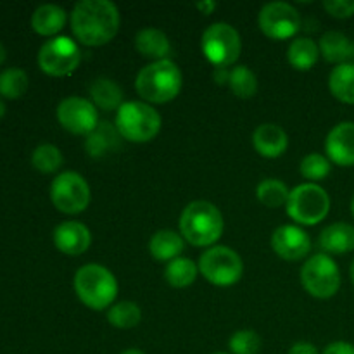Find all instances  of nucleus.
I'll return each instance as SVG.
<instances>
[{
	"label": "nucleus",
	"instance_id": "1",
	"mask_svg": "<svg viewBox=\"0 0 354 354\" xmlns=\"http://www.w3.org/2000/svg\"><path fill=\"white\" fill-rule=\"evenodd\" d=\"M69 23L80 44L102 47L118 35L121 16L116 3L109 0H82L73 7Z\"/></svg>",
	"mask_w": 354,
	"mask_h": 354
},
{
	"label": "nucleus",
	"instance_id": "2",
	"mask_svg": "<svg viewBox=\"0 0 354 354\" xmlns=\"http://www.w3.org/2000/svg\"><path fill=\"white\" fill-rule=\"evenodd\" d=\"M223 214L207 201L187 204L180 216V235L196 248H213L223 235Z\"/></svg>",
	"mask_w": 354,
	"mask_h": 354
},
{
	"label": "nucleus",
	"instance_id": "3",
	"mask_svg": "<svg viewBox=\"0 0 354 354\" xmlns=\"http://www.w3.org/2000/svg\"><path fill=\"white\" fill-rule=\"evenodd\" d=\"M183 76L171 59L149 62L135 78V90L147 104L171 102L182 92Z\"/></svg>",
	"mask_w": 354,
	"mask_h": 354
},
{
	"label": "nucleus",
	"instance_id": "4",
	"mask_svg": "<svg viewBox=\"0 0 354 354\" xmlns=\"http://www.w3.org/2000/svg\"><path fill=\"white\" fill-rule=\"evenodd\" d=\"M75 292L86 308L93 311L109 310L118 296V280L109 268L97 263L76 270Z\"/></svg>",
	"mask_w": 354,
	"mask_h": 354
},
{
	"label": "nucleus",
	"instance_id": "5",
	"mask_svg": "<svg viewBox=\"0 0 354 354\" xmlns=\"http://www.w3.org/2000/svg\"><path fill=\"white\" fill-rule=\"evenodd\" d=\"M114 124H116L123 140L133 142V144H145V142H151L152 138L158 137L162 120L161 114L151 104L130 100L116 111Z\"/></svg>",
	"mask_w": 354,
	"mask_h": 354
},
{
	"label": "nucleus",
	"instance_id": "6",
	"mask_svg": "<svg viewBox=\"0 0 354 354\" xmlns=\"http://www.w3.org/2000/svg\"><path fill=\"white\" fill-rule=\"evenodd\" d=\"M286 211L297 225L313 227L327 218L330 211V197L318 183H303L290 190Z\"/></svg>",
	"mask_w": 354,
	"mask_h": 354
},
{
	"label": "nucleus",
	"instance_id": "7",
	"mask_svg": "<svg viewBox=\"0 0 354 354\" xmlns=\"http://www.w3.org/2000/svg\"><path fill=\"white\" fill-rule=\"evenodd\" d=\"M199 273L213 286L230 287L244 275V263L228 245H213L201 254Z\"/></svg>",
	"mask_w": 354,
	"mask_h": 354
},
{
	"label": "nucleus",
	"instance_id": "8",
	"mask_svg": "<svg viewBox=\"0 0 354 354\" xmlns=\"http://www.w3.org/2000/svg\"><path fill=\"white\" fill-rule=\"evenodd\" d=\"M201 50L214 68H230L242 52L241 35L228 23H214L203 33Z\"/></svg>",
	"mask_w": 354,
	"mask_h": 354
},
{
	"label": "nucleus",
	"instance_id": "9",
	"mask_svg": "<svg viewBox=\"0 0 354 354\" xmlns=\"http://www.w3.org/2000/svg\"><path fill=\"white\" fill-rule=\"evenodd\" d=\"M341 270L332 256L320 252L308 259L301 268V283L310 296L330 299L341 289Z\"/></svg>",
	"mask_w": 354,
	"mask_h": 354
},
{
	"label": "nucleus",
	"instance_id": "10",
	"mask_svg": "<svg viewBox=\"0 0 354 354\" xmlns=\"http://www.w3.org/2000/svg\"><path fill=\"white\" fill-rule=\"evenodd\" d=\"M82 62L78 41L69 37H54L38 50V66L48 76L64 78L73 75Z\"/></svg>",
	"mask_w": 354,
	"mask_h": 354
},
{
	"label": "nucleus",
	"instance_id": "11",
	"mask_svg": "<svg viewBox=\"0 0 354 354\" xmlns=\"http://www.w3.org/2000/svg\"><path fill=\"white\" fill-rule=\"evenodd\" d=\"M50 201L61 213L80 214L90 204V187L76 171H64L50 183Z\"/></svg>",
	"mask_w": 354,
	"mask_h": 354
},
{
	"label": "nucleus",
	"instance_id": "12",
	"mask_svg": "<svg viewBox=\"0 0 354 354\" xmlns=\"http://www.w3.org/2000/svg\"><path fill=\"white\" fill-rule=\"evenodd\" d=\"M258 26L272 40L292 38L301 28L299 10L287 2H270L259 10Z\"/></svg>",
	"mask_w": 354,
	"mask_h": 354
},
{
	"label": "nucleus",
	"instance_id": "13",
	"mask_svg": "<svg viewBox=\"0 0 354 354\" xmlns=\"http://www.w3.org/2000/svg\"><path fill=\"white\" fill-rule=\"evenodd\" d=\"M57 120L73 135H90L99 124V114L92 100L78 95L66 97L57 106Z\"/></svg>",
	"mask_w": 354,
	"mask_h": 354
},
{
	"label": "nucleus",
	"instance_id": "14",
	"mask_svg": "<svg viewBox=\"0 0 354 354\" xmlns=\"http://www.w3.org/2000/svg\"><path fill=\"white\" fill-rule=\"evenodd\" d=\"M273 252L286 261H301L311 251V237L297 225H282L272 234Z\"/></svg>",
	"mask_w": 354,
	"mask_h": 354
},
{
	"label": "nucleus",
	"instance_id": "15",
	"mask_svg": "<svg viewBox=\"0 0 354 354\" xmlns=\"http://www.w3.org/2000/svg\"><path fill=\"white\" fill-rule=\"evenodd\" d=\"M325 152L334 165L354 166V121H342L328 131Z\"/></svg>",
	"mask_w": 354,
	"mask_h": 354
},
{
	"label": "nucleus",
	"instance_id": "16",
	"mask_svg": "<svg viewBox=\"0 0 354 354\" xmlns=\"http://www.w3.org/2000/svg\"><path fill=\"white\" fill-rule=\"evenodd\" d=\"M52 239L55 248L68 256L83 254L92 244V234L82 221H62L55 227Z\"/></svg>",
	"mask_w": 354,
	"mask_h": 354
},
{
	"label": "nucleus",
	"instance_id": "17",
	"mask_svg": "<svg viewBox=\"0 0 354 354\" xmlns=\"http://www.w3.org/2000/svg\"><path fill=\"white\" fill-rule=\"evenodd\" d=\"M252 145L263 158L277 159L286 154L289 147V135L280 124L263 123L252 133Z\"/></svg>",
	"mask_w": 354,
	"mask_h": 354
},
{
	"label": "nucleus",
	"instance_id": "18",
	"mask_svg": "<svg viewBox=\"0 0 354 354\" xmlns=\"http://www.w3.org/2000/svg\"><path fill=\"white\" fill-rule=\"evenodd\" d=\"M123 137L118 131L116 124L102 121L97 124L95 130L85 138V151L92 159H104L111 154H116L121 147Z\"/></svg>",
	"mask_w": 354,
	"mask_h": 354
},
{
	"label": "nucleus",
	"instance_id": "19",
	"mask_svg": "<svg viewBox=\"0 0 354 354\" xmlns=\"http://www.w3.org/2000/svg\"><path fill=\"white\" fill-rule=\"evenodd\" d=\"M135 48L142 57L151 59V62L165 61L171 55V41H169L168 35L159 28L152 26L142 28L135 35Z\"/></svg>",
	"mask_w": 354,
	"mask_h": 354
},
{
	"label": "nucleus",
	"instance_id": "20",
	"mask_svg": "<svg viewBox=\"0 0 354 354\" xmlns=\"http://www.w3.org/2000/svg\"><path fill=\"white\" fill-rule=\"evenodd\" d=\"M320 55L332 64H354V40L341 31H327L322 35Z\"/></svg>",
	"mask_w": 354,
	"mask_h": 354
},
{
	"label": "nucleus",
	"instance_id": "21",
	"mask_svg": "<svg viewBox=\"0 0 354 354\" xmlns=\"http://www.w3.org/2000/svg\"><path fill=\"white\" fill-rule=\"evenodd\" d=\"M322 251L325 254H348L354 251V227L344 221H337V223L328 225L324 228L318 239Z\"/></svg>",
	"mask_w": 354,
	"mask_h": 354
},
{
	"label": "nucleus",
	"instance_id": "22",
	"mask_svg": "<svg viewBox=\"0 0 354 354\" xmlns=\"http://www.w3.org/2000/svg\"><path fill=\"white\" fill-rule=\"evenodd\" d=\"M185 251V239L175 230H159L149 241V252L159 263L168 265L173 259L180 258Z\"/></svg>",
	"mask_w": 354,
	"mask_h": 354
},
{
	"label": "nucleus",
	"instance_id": "23",
	"mask_svg": "<svg viewBox=\"0 0 354 354\" xmlns=\"http://www.w3.org/2000/svg\"><path fill=\"white\" fill-rule=\"evenodd\" d=\"M66 21H68V14L62 7L55 3H44L35 9L31 16V26L38 35L54 38L66 26Z\"/></svg>",
	"mask_w": 354,
	"mask_h": 354
},
{
	"label": "nucleus",
	"instance_id": "24",
	"mask_svg": "<svg viewBox=\"0 0 354 354\" xmlns=\"http://www.w3.org/2000/svg\"><path fill=\"white\" fill-rule=\"evenodd\" d=\"M90 99L95 107L102 111H118L123 106V90L114 80L97 78L88 88Z\"/></svg>",
	"mask_w": 354,
	"mask_h": 354
},
{
	"label": "nucleus",
	"instance_id": "25",
	"mask_svg": "<svg viewBox=\"0 0 354 354\" xmlns=\"http://www.w3.org/2000/svg\"><path fill=\"white\" fill-rule=\"evenodd\" d=\"M320 59V47L310 37L296 38L287 48V61L297 71H310Z\"/></svg>",
	"mask_w": 354,
	"mask_h": 354
},
{
	"label": "nucleus",
	"instance_id": "26",
	"mask_svg": "<svg viewBox=\"0 0 354 354\" xmlns=\"http://www.w3.org/2000/svg\"><path fill=\"white\" fill-rule=\"evenodd\" d=\"M328 90L342 104L354 106V64H341L328 76Z\"/></svg>",
	"mask_w": 354,
	"mask_h": 354
},
{
	"label": "nucleus",
	"instance_id": "27",
	"mask_svg": "<svg viewBox=\"0 0 354 354\" xmlns=\"http://www.w3.org/2000/svg\"><path fill=\"white\" fill-rule=\"evenodd\" d=\"M197 275H199V265L183 256L169 261L165 268V280L175 289L190 287L197 280Z\"/></svg>",
	"mask_w": 354,
	"mask_h": 354
},
{
	"label": "nucleus",
	"instance_id": "28",
	"mask_svg": "<svg viewBox=\"0 0 354 354\" xmlns=\"http://www.w3.org/2000/svg\"><path fill=\"white\" fill-rule=\"evenodd\" d=\"M289 187L279 178H265L256 187V197H258V201L263 206L270 207V209L286 206L287 201H289Z\"/></svg>",
	"mask_w": 354,
	"mask_h": 354
},
{
	"label": "nucleus",
	"instance_id": "29",
	"mask_svg": "<svg viewBox=\"0 0 354 354\" xmlns=\"http://www.w3.org/2000/svg\"><path fill=\"white\" fill-rule=\"evenodd\" d=\"M142 320V310L138 308L137 303L133 301H120L114 303L113 306L107 310V322L113 327L121 328V330H128L140 324Z\"/></svg>",
	"mask_w": 354,
	"mask_h": 354
},
{
	"label": "nucleus",
	"instance_id": "30",
	"mask_svg": "<svg viewBox=\"0 0 354 354\" xmlns=\"http://www.w3.org/2000/svg\"><path fill=\"white\" fill-rule=\"evenodd\" d=\"M227 86L239 99H251L258 92V78L248 66H234Z\"/></svg>",
	"mask_w": 354,
	"mask_h": 354
},
{
	"label": "nucleus",
	"instance_id": "31",
	"mask_svg": "<svg viewBox=\"0 0 354 354\" xmlns=\"http://www.w3.org/2000/svg\"><path fill=\"white\" fill-rule=\"evenodd\" d=\"M28 90V75L21 68H7L0 73V95L19 99Z\"/></svg>",
	"mask_w": 354,
	"mask_h": 354
},
{
	"label": "nucleus",
	"instance_id": "32",
	"mask_svg": "<svg viewBox=\"0 0 354 354\" xmlns=\"http://www.w3.org/2000/svg\"><path fill=\"white\" fill-rule=\"evenodd\" d=\"M31 165L41 173H55L64 165V158L55 145L41 144L31 154Z\"/></svg>",
	"mask_w": 354,
	"mask_h": 354
},
{
	"label": "nucleus",
	"instance_id": "33",
	"mask_svg": "<svg viewBox=\"0 0 354 354\" xmlns=\"http://www.w3.org/2000/svg\"><path fill=\"white\" fill-rule=\"evenodd\" d=\"M299 171L304 178L310 180V183H317L318 180H324L330 175L332 162L327 156L318 154V152H311L306 158H303Z\"/></svg>",
	"mask_w": 354,
	"mask_h": 354
},
{
	"label": "nucleus",
	"instance_id": "34",
	"mask_svg": "<svg viewBox=\"0 0 354 354\" xmlns=\"http://www.w3.org/2000/svg\"><path fill=\"white\" fill-rule=\"evenodd\" d=\"M230 354H258L261 351V337L251 328L237 330L228 341Z\"/></svg>",
	"mask_w": 354,
	"mask_h": 354
},
{
	"label": "nucleus",
	"instance_id": "35",
	"mask_svg": "<svg viewBox=\"0 0 354 354\" xmlns=\"http://www.w3.org/2000/svg\"><path fill=\"white\" fill-rule=\"evenodd\" d=\"M324 9L335 19H348L354 16V0H325Z\"/></svg>",
	"mask_w": 354,
	"mask_h": 354
},
{
	"label": "nucleus",
	"instance_id": "36",
	"mask_svg": "<svg viewBox=\"0 0 354 354\" xmlns=\"http://www.w3.org/2000/svg\"><path fill=\"white\" fill-rule=\"evenodd\" d=\"M322 354H354V344L346 341H335L328 344Z\"/></svg>",
	"mask_w": 354,
	"mask_h": 354
},
{
	"label": "nucleus",
	"instance_id": "37",
	"mask_svg": "<svg viewBox=\"0 0 354 354\" xmlns=\"http://www.w3.org/2000/svg\"><path fill=\"white\" fill-rule=\"evenodd\" d=\"M287 354H320L318 353L317 346L313 342H308V341H297L290 346L289 353Z\"/></svg>",
	"mask_w": 354,
	"mask_h": 354
},
{
	"label": "nucleus",
	"instance_id": "38",
	"mask_svg": "<svg viewBox=\"0 0 354 354\" xmlns=\"http://www.w3.org/2000/svg\"><path fill=\"white\" fill-rule=\"evenodd\" d=\"M213 80L216 85H228V80H230V69L228 68H214L213 71Z\"/></svg>",
	"mask_w": 354,
	"mask_h": 354
},
{
	"label": "nucleus",
	"instance_id": "39",
	"mask_svg": "<svg viewBox=\"0 0 354 354\" xmlns=\"http://www.w3.org/2000/svg\"><path fill=\"white\" fill-rule=\"evenodd\" d=\"M196 7L204 16H211L214 12V9H216V2H213V0H203V2H197Z\"/></svg>",
	"mask_w": 354,
	"mask_h": 354
},
{
	"label": "nucleus",
	"instance_id": "40",
	"mask_svg": "<svg viewBox=\"0 0 354 354\" xmlns=\"http://www.w3.org/2000/svg\"><path fill=\"white\" fill-rule=\"evenodd\" d=\"M6 57H7V50H6V47H3L2 41H0V64L6 61Z\"/></svg>",
	"mask_w": 354,
	"mask_h": 354
},
{
	"label": "nucleus",
	"instance_id": "41",
	"mask_svg": "<svg viewBox=\"0 0 354 354\" xmlns=\"http://www.w3.org/2000/svg\"><path fill=\"white\" fill-rule=\"evenodd\" d=\"M121 354H145V353L140 351V349H127V351H123Z\"/></svg>",
	"mask_w": 354,
	"mask_h": 354
},
{
	"label": "nucleus",
	"instance_id": "42",
	"mask_svg": "<svg viewBox=\"0 0 354 354\" xmlns=\"http://www.w3.org/2000/svg\"><path fill=\"white\" fill-rule=\"evenodd\" d=\"M3 114H6V104H3V100L0 99V118H2Z\"/></svg>",
	"mask_w": 354,
	"mask_h": 354
},
{
	"label": "nucleus",
	"instance_id": "43",
	"mask_svg": "<svg viewBox=\"0 0 354 354\" xmlns=\"http://www.w3.org/2000/svg\"><path fill=\"white\" fill-rule=\"evenodd\" d=\"M349 275H351V280H353V283H354V259H353V263H351V268H349Z\"/></svg>",
	"mask_w": 354,
	"mask_h": 354
},
{
	"label": "nucleus",
	"instance_id": "44",
	"mask_svg": "<svg viewBox=\"0 0 354 354\" xmlns=\"http://www.w3.org/2000/svg\"><path fill=\"white\" fill-rule=\"evenodd\" d=\"M351 214H353V218H354V196H353V199H351Z\"/></svg>",
	"mask_w": 354,
	"mask_h": 354
},
{
	"label": "nucleus",
	"instance_id": "45",
	"mask_svg": "<svg viewBox=\"0 0 354 354\" xmlns=\"http://www.w3.org/2000/svg\"><path fill=\"white\" fill-rule=\"evenodd\" d=\"M213 354H230V353H213Z\"/></svg>",
	"mask_w": 354,
	"mask_h": 354
}]
</instances>
